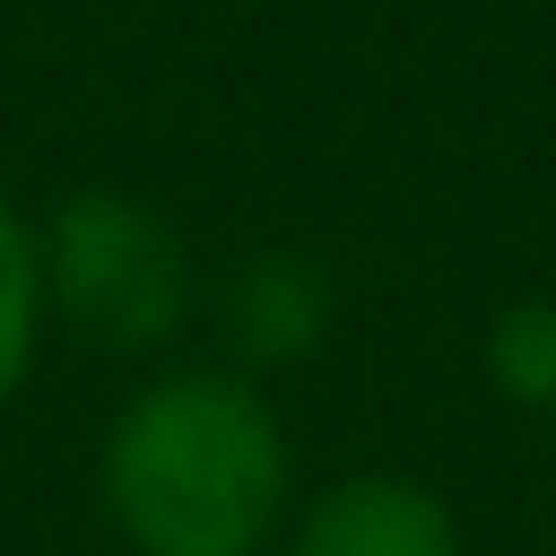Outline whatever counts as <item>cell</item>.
I'll return each mask as SVG.
<instances>
[{
	"label": "cell",
	"mask_w": 556,
	"mask_h": 556,
	"mask_svg": "<svg viewBox=\"0 0 556 556\" xmlns=\"http://www.w3.org/2000/svg\"><path fill=\"white\" fill-rule=\"evenodd\" d=\"M486 374L513 408H547L556 417V295H521L495 313L486 330Z\"/></svg>",
	"instance_id": "5"
},
{
	"label": "cell",
	"mask_w": 556,
	"mask_h": 556,
	"mask_svg": "<svg viewBox=\"0 0 556 556\" xmlns=\"http://www.w3.org/2000/svg\"><path fill=\"white\" fill-rule=\"evenodd\" d=\"M43 304L96 348H156L191 313L182 235L130 191H70L35 235Z\"/></svg>",
	"instance_id": "2"
},
{
	"label": "cell",
	"mask_w": 556,
	"mask_h": 556,
	"mask_svg": "<svg viewBox=\"0 0 556 556\" xmlns=\"http://www.w3.org/2000/svg\"><path fill=\"white\" fill-rule=\"evenodd\" d=\"M104 504L139 556H261L287 513V434L243 374H156L104 434Z\"/></svg>",
	"instance_id": "1"
},
{
	"label": "cell",
	"mask_w": 556,
	"mask_h": 556,
	"mask_svg": "<svg viewBox=\"0 0 556 556\" xmlns=\"http://www.w3.org/2000/svg\"><path fill=\"white\" fill-rule=\"evenodd\" d=\"M330 269L313 261V252H252L235 278H226V304H217V321H226V339H235V356L243 365H295V356H313L321 348V330H330Z\"/></svg>",
	"instance_id": "4"
},
{
	"label": "cell",
	"mask_w": 556,
	"mask_h": 556,
	"mask_svg": "<svg viewBox=\"0 0 556 556\" xmlns=\"http://www.w3.org/2000/svg\"><path fill=\"white\" fill-rule=\"evenodd\" d=\"M287 556H460V521L434 486L365 469V478H339L295 521Z\"/></svg>",
	"instance_id": "3"
},
{
	"label": "cell",
	"mask_w": 556,
	"mask_h": 556,
	"mask_svg": "<svg viewBox=\"0 0 556 556\" xmlns=\"http://www.w3.org/2000/svg\"><path fill=\"white\" fill-rule=\"evenodd\" d=\"M35 321H43V269H35V235L17 226V208L0 200V408L26 382L35 356Z\"/></svg>",
	"instance_id": "6"
}]
</instances>
